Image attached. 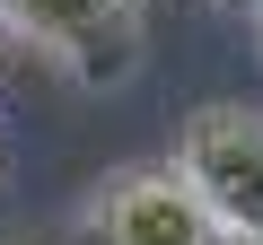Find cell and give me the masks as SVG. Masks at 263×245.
Segmentation results:
<instances>
[{
    "label": "cell",
    "mask_w": 263,
    "mask_h": 245,
    "mask_svg": "<svg viewBox=\"0 0 263 245\" xmlns=\"http://www.w3.org/2000/svg\"><path fill=\"white\" fill-rule=\"evenodd\" d=\"M211 236L219 228L176 167H132L97 201V245H211Z\"/></svg>",
    "instance_id": "obj_3"
},
{
    "label": "cell",
    "mask_w": 263,
    "mask_h": 245,
    "mask_svg": "<svg viewBox=\"0 0 263 245\" xmlns=\"http://www.w3.org/2000/svg\"><path fill=\"white\" fill-rule=\"evenodd\" d=\"M27 44H44L62 70H79L88 88L123 79L132 53H141V0H0Z\"/></svg>",
    "instance_id": "obj_2"
},
{
    "label": "cell",
    "mask_w": 263,
    "mask_h": 245,
    "mask_svg": "<svg viewBox=\"0 0 263 245\" xmlns=\"http://www.w3.org/2000/svg\"><path fill=\"white\" fill-rule=\"evenodd\" d=\"M228 9H246V18H263V0H228Z\"/></svg>",
    "instance_id": "obj_4"
},
{
    "label": "cell",
    "mask_w": 263,
    "mask_h": 245,
    "mask_svg": "<svg viewBox=\"0 0 263 245\" xmlns=\"http://www.w3.org/2000/svg\"><path fill=\"white\" fill-rule=\"evenodd\" d=\"M176 175L193 184V201L228 245H263V114L202 105L176 132Z\"/></svg>",
    "instance_id": "obj_1"
}]
</instances>
